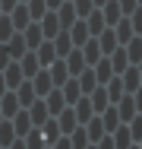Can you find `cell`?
<instances>
[{
    "instance_id": "1",
    "label": "cell",
    "mask_w": 142,
    "mask_h": 149,
    "mask_svg": "<svg viewBox=\"0 0 142 149\" xmlns=\"http://www.w3.org/2000/svg\"><path fill=\"white\" fill-rule=\"evenodd\" d=\"M28 83H32V89H35V95L38 98H44L48 92L54 89V83H51V73H48V67H41L35 76H28Z\"/></svg>"
},
{
    "instance_id": "2",
    "label": "cell",
    "mask_w": 142,
    "mask_h": 149,
    "mask_svg": "<svg viewBox=\"0 0 142 149\" xmlns=\"http://www.w3.org/2000/svg\"><path fill=\"white\" fill-rule=\"evenodd\" d=\"M48 73H51V83H54V86H63V83L70 79V70H66V60L63 57L51 60V63H48Z\"/></svg>"
},
{
    "instance_id": "3",
    "label": "cell",
    "mask_w": 142,
    "mask_h": 149,
    "mask_svg": "<svg viewBox=\"0 0 142 149\" xmlns=\"http://www.w3.org/2000/svg\"><path fill=\"white\" fill-rule=\"evenodd\" d=\"M26 111H28V118H32V127H41L44 120L51 118V111H48V105H44V98H35V102L28 105Z\"/></svg>"
},
{
    "instance_id": "4",
    "label": "cell",
    "mask_w": 142,
    "mask_h": 149,
    "mask_svg": "<svg viewBox=\"0 0 142 149\" xmlns=\"http://www.w3.org/2000/svg\"><path fill=\"white\" fill-rule=\"evenodd\" d=\"M0 73H3V79H6V89H16V86L26 79V76H22V67H19V60H10V63H6Z\"/></svg>"
},
{
    "instance_id": "5",
    "label": "cell",
    "mask_w": 142,
    "mask_h": 149,
    "mask_svg": "<svg viewBox=\"0 0 142 149\" xmlns=\"http://www.w3.org/2000/svg\"><path fill=\"white\" fill-rule=\"evenodd\" d=\"M117 76H120V83H123L126 92H133V89L142 86V76H139V67H136V63H130V67H126L123 73H117Z\"/></svg>"
},
{
    "instance_id": "6",
    "label": "cell",
    "mask_w": 142,
    "mask_h": 149,
    "mask_svg": "<svg viewBox=\"0 0 142 149\" xmlns=\"http://www.w3.org/2000/svg\"><path fill=\"white\" fill-rule=\"evenodd\" d=\"M54 13H57V19H60V29H70V26L79 19V16H76V10H73V0H63Z\"/></svg>"
},
{
    "instance_id": "7",
    "label": "cell",
    "mask_w": 142,
    "mask_h": 149,
    "mask_svg": "<svg viewBox=\"0 0 142 149\" xmlns=\"http://www.w3.org/2000/svg\"><path fill=\"white\" fill-rule=\"evenodd\" d=\"M19 108H22V105H19V98H16L13 89H6L3 95H0V114H3V118H13Z\"/></svg>"
},
{
    "instance_id": "8",
    "label": "cell",
    "mask_w": 142,
    "mask_h": 149,
    "mask_svg": "<svg viewBox=\"0 0 142 149\" xmlns=\"http://www.w3.org/2000/svg\"><path fill=\"white\" fill-rule=\"evenodd\" d=\"M3 45H6V51H10V57H13V60H19V57L28 51V48H26V38H22V32H13Z\"/></svg>"
},
{
    "instance_id": "9",
    "label": "cell",
    "mask_w": 142,
    "mask_h": 149,
    "mask_svg": "<svg viewBox=\"0 0 142 149\" xmlns=\"http://www.w3.org/2000/svg\"><path fill=\"white\" fill-rule=\"evenodd\" d=\"M66 70H70V76H79V73H82L85 67H88V63H85V57H82V51H79V48H73V51H70V54H66Z\"/></svg>"
},
{
    "instance_id": "10",
    "label": "cell",
    "mask_w": 142,
    "mask_h": 149,
    "mask_svg": "<svg viewBox=\"0 0 142 149\" xmlns=\"http://www.w3.org/2000/svg\"><path fill=\"white\" fill-rule=\"evenodd\" d=\"M73 111H76V120H79V124H85V120L95 114V108H92V98H88V95H79V98L73 102Z\"/></svg>"
},
{
    "instance_id": "11",
    "label": "cell",
    "mask_w": 142,
    "mask_h": 149,
    "mask_svg": "<svg viewBox=\"0 0 142 149\" xmlns=\"http://www.w3.org/2000/svg\"><path fill=\"white\" fill-rule=\"evenodd\" d=\"M10 19H13V26H16V32H22L32 22V16H28V6L26 3H16L13 10H10Z\"/></svg>"
},
{
    "instance_id": "12",
    "label": "cell",
    "mask_w": 142,
    "mask_h": 149,
    "mask_svg": "<svg viewBox=\"0 0 142 149\" xmlns=\"http://www.w3.org/2000/svg\"><path fill=\"white\" fill-rule=\"evenodd\" d=\"M38 22H41V32H44V38H54L57 32H60V19H57V13H54V10H48V13L38 19Z\"/></svg>"
},
{
    "instance_id": "13",
    "label": "cell",
    "mask_w": 142,
    "mask_h": 149,
    "mask_svg": "<svg viewBox=\"0 0 142 149\" xmlns=\"http://www.w3.org/2000/svg\"><path fill=\"white\" fill-rule=\"evenodd\" d=\"M98 118H101V124H104V130L111 133V130H117L123 120H120V114H117V105H108L104 111H98Z\"/></svg>"
},
{
    "instance_id": "14",
    "label": "cell",
    "mask_w": 142,
    "mask_h": 149,
    "mask_svg": "<svg viewBox=\"0 0 142 149\" xmlns=\"http://www.w3.org/2000/svg\"><path fill=\"white\" fill-rule=\"evenodd\" d=\"M66 32H70V38H73V45H76V48H79V45H85V41L92 38V35H88V26H85V19H76Z\"/></svg>"
},
{
    "instance_id": "15",
    "label": "cell",
    "mask_w": 142,
    "mask_h": 149,
    "mask_svg": "<svg viewBox=\"0 0 142 149\" xmlns=\"http://www.w3.org/2000/svg\"><path fill=\"white\" fill-rule=\"evenodd\" d=\"M19 67H22V76H35V73H38V70H41V63H38V54H35V51H26V54H22V57H19Z\"/></svg>"
},
{
    "instance_id": "16",
    "label": "cell",
    "mask_w": 142,
    "mask_h": 149,
    "mask_svg": "<svg viewBox=\"0 0 142 149\" xmlns=\"http://www.w3.org/2000/svg\"><path fill=\"white\" fill-rule=\"evenodd\" d=\"M114 35H117V41H120V45H126V41L136 35V32H133V26H130V16H120V19L114 22Z\"/></svg>"
},
{
    "instance_id": "17",
    "label": "cell",
    "mask_w": 142,
    "mask_h": 149,
    "mask_svg": "<svg viewBox=\"0 0 142 149\" xmlns=\"http://www.w3.org/2000/svg\"><path fill=\"white\" fill-rule=\"evenodd\" d=\"M44 105H48V111L51 114H57L60 108H66V98H63V92H60V86H54V89L44 95Z\"/></svg>"
},
{
    "instance_id": "18",
    "label": "cell",
    "mask_w": 142,
    "mask_h": 149,
    "mask_svg": "<svg viewBox=\"0 0 142 149\" xmlns=\"http://www.w3.org/2000/svg\"><path fill=\"white\" fill-rule=\"evenodd\" d=\"M16 98H19V105H22V108H28V105H32V102H35V98H38V95H35V89H32V83H28V79H22V83H19V86H16Z\"/></svg>"
},
{
    "instance_id": "19",
    "label": "cell",
    "mask_w": 142,
    "mask_h": 149,
    "mask_svg": "<svg viewBox=\"0 0 142 149\" xmlns=\"http://www.w3.org/2000/svg\"><path fill=\"white\" fill-rule=\"evenodd\" d=\"M35 54H38V63H41V67H48V63H51V60L57 57V51H54V41H51V38H44V41H41V45L35 48Z\"/></svg>"
},
{
    "instance_id": "20",
    "label": "cell",
    "mask_w": 142,
    "mask_h": 149,
    "mask_svg": "<svg viewBox=\"0 0 142 149\" xmlns=\"http://www.w3.org/2000/svg\"><path fill=\"white\" fill-rule=\"evenodd\" d=\"M85 26H88V35H98V32L104 29V13H101V6H95V10L85 16Z\"/></svg>"
},
{
    "instance_id": "21",
    "label": "cell",
    "mask_w": 142,
    "mask_h": 149,
    "mask_svg": "<svg viewBox=\"0 0 142 149\" xmlns=\"http://www.w3.org/2000/svg\"><path fill=\"white\" fill-rule=\"evenodd\" d=\"M88 98H92V108H95V114H98V111H104V108L111 105V98H108L104 86H95V89L88 92Z\"/></svg>"
},
{
    "instance_id": "22",
    "label": "cell",
    "mask_w": 142,
    "mask_h": 149,
    "mask_svg": "<svg viewBox=\"0 0 142 149\" xmlns=\"http://www.w3.org/2000/svg\"><path fill=\"white\" fill-rule=\"evenodd\" d=\"M101 13H104V26H114V22L123 16V13H120V3H117V0H104V3H101Z\"/></svg>"
},
{
    "instance_id": "23",
    "label": "cell",
    "mask_w": 142,
    "mask_h": 149,
    "mask_svg": "<svg viewBox=\"0 0 142 149\" xmlns=\"http://www.w3.org/2000/svg\"><path fill=\"white\" fill-rule=\"evenodd\" d=\"M76 83H79V89H82V95H88V92H92L95 86H98V79H95V70H92V67H85L82 73L76 76Z\"/></svg>"
},
{
    "instance_id": "24",
    "label": "cell",
    "mask_w": 142,
    "mask_h": 149,
    "mask_svg": "<svg viewBox=\"0 0 142 149\" xmlns=\"http://www.w3.org/2000/svg\"><path fill=\"white\" fill-rule=\"evenodd\" d=\"M111 136H114V146H117V149L133 146V136H130V127H126V124H120L117 130H111Z\"/></svg>"
},
{
    "instance_id": "25",
    "label": "cell",
    "mask_w": 142,
    "mask_h": 149,
    "mask_svg": "<svg viewBox=\"0 0 142 149\" xmlns=\"http://www.w3.org/2000/svg\"><path fill=\"white\" fill-rule=\"evenodd\" d=\"M60 92H63V98H66V105H73L79 95H82V89H79V83H76V76H70L63 86H60Z\"/></svg>"
},
{
    "instance_id": "26",
    "label": "cell",
    "mask_w": 142,
    "mask_h": 149,
    "mask_svg": "<svg viewBox=\"0 0 142 149\" xmlns=\"http://www.w3.org/2000/svg\"><path fill=\"white\" fill-rule=\"evenodd\" d=\"M123 48H126V57H130V63H139V60H142V38H139V35H133V38L123 45Z\"/></svg>"
},
{
    "instance_id": "27",
    "label": "cell",
    "mask_w": 142,
    "mask_h": 149,
    "mask_svg": "<svg viewBox=\"0 0 142 149\" xmlns=\"http://www.w3.org/2000/svg\"><path fill=\"white\" fill-rule=\"evenodd\" d=\"M16 140V130H13V120L10 118H3L0 120V146H10Z\"/></svg>"
},
{
    "instance_id": "28",
    "label": "cell",
    "mask_w": 142,
    "mask_h": 149,
    "mask_svg": "<svg viewBox=\"0 0 142 149\" xmlns=\"http://www.w3.org/2000/svg\"><path fill=\"white\" fill-rule=\"evenodd\" d=\"M26 6H28V16H32V19H41V16L48 13V3H44V0H26Z\"/></svg>"
},
{
    "instance_id": "29",
    "label": "cell",
    "mask_w": 142,
    "mask_h": 149,
    "mask_svg": "<svg viewBox=\"0 0 142 149\" xmlns=\"http://www.w3.org/2000/svg\"><path fill=\"white\" fill-rule=\"evenodd\" d=\"M16 32V26H13V19H10V13H0V41H6L10 35Z\"/></svg>"
},
{
    "instance_id": "30",
    "label": "cell",
    "mask_w": 142,
    "mask_h": 149,
    "mask_svg": "<svg viewBox=\"0 0 142 149\" xmlns=\"http://www.w3.org/2000/svg\"><path fill=\"white\" fill-rule=\"evenodd\" d=\"M73 10H76V16H79V19H85V16L95 10V0H73Z\"/></svg>"
},
{
    "instance_id": "31",
    "label": "cell",
    "mask_w": 142,
    "mask_h": 149,
    "mask_svg": "<svg viewBox=\"0 0 142 149\" xmlns=\"http://www.w3.org/2000/svg\"><path fill=\"white\" fill-rule=\"evenodd\" d=\"M130 26H133V32H136V35H142V3L130 13Z\"/></svg>"
},
{
    "instance_id": "32",
    "label": "cell",
    "mask_w": 142,
    "mask_h": 149,
    "mask_svg": "<svg viewBox=\"0 0 142 149\" xmlns=\"http://www.w3.org/2000/svg\"><path fill=\"white\" fill-rule=\"evenodd\" d=\"M95 149H117V146H114V136H111V133H104L101 140H95Z\"/></svg>"
},
{
    "instance_id": "33",
    "label": "cell",
    "mask_w": 142,
    "mask_h": 149,
    "mask_svg": "<svg viewBox=\"0 0 142 149\" xmlns=\"http://www.w3.org/2000/svg\"><path fill=\"white\" fill-rule=\"evenodd\" d=\"M117 3H120V13H123V16H130V13L139 6V0H117Z\"/></svg>"
},
{
    "instance_id": "34",
    "label": "cell",
    "mask_w": 142,
    "mask_h": 149,
    "mask_svg": "<svg viewBox=\"0 0 142 149\" xmlns=\"http://www.w3.org/2000/svg\"><path fill=\"white\" fill-rule=\"evenodd\" d=\"M16 3H19V0H0V10H3V13H10Z\"/></svg>"
},
{
    "instance_id": "35",
    "label": "cell",
    "mask_w": 142,
    "mask_h": 149,
    "mask_svg": "<svg viewBox=\"0 0 142 149\" xmlns=\"http://www.w3.org/2000/svg\"><path fill=\"white\" fill-rule=\"evenodd\" d=\"M44 3H48V10H57V6L63 3V0H44Z\"/></svg>"
},
{
    "instance_id": "36",
    "label": "cell",
    "mask_w": 142,
    "mask_h": 149,
    "mask_svg": "<svg viewBox=\"0 0 142 149\" xmlns=\"http://www.w3.org/2000/svg\"><path fill=\"white\" fill-rule=\"evenodd\" d=\"M101 3H104V0H95V6H101Z\"/></svg>"
},
{
    "instance_id": "37",
    "label": "cell",
    "mask_w": 142,
    "mask_h": 149,
    "mask_svg": "<svg viewBox=\"0 0 142 149\" xmlns=\"http://www.w3.org/2000/svg\"><path fill=\"white\" fill-rule=\"evenodd\" d=\"M85 149H95V143H88V146H85Z\"/></svg>"
},
{
    "instance_id": "38",
    "label": "cell",
    "mask_w": 142,
    "mask_h": 149,
    "mask_svg": "<svg viewBox=\"0 0 142 149\" xmlns=\"http://www.w3.org/2000/svg\"><path fill=\"white\" fill-rule=\"evenodd\" d=\"M139 149H142V140H139Z\"/></svg>"
},
{
    "instance_id": "39",
    "label": "cell",
    "mask_w": 142,
    "mask_h": 149,
    "mask_svg": "<svg viewBox=\"0 0 142 149\" xmlns=\"http://www.w3.org/2000/svg\"><path fill=\"white\" fill-rule=\"evenodd\" d=\"M19 3H26V0H19Z\"/></svg>"
},
{
    "instance_id": "40",
    "label": "cell",
    "mask_w": 142,
    "mask_h": 149,
    "mask_svg": "<svg viewBox=\"0 0 142 149\" xmlns=\"http://www.w3.org/2000/svg\"><path fill=\"white\" fill-rule=\"evenodd\" d=\"M0 120H3V114H0Z\"/></svg>"
},
{
    "instance_id": "41",
    "label": "cell",
    "mask_w": 142,
    "mask_h": 149,
    "mask_svg": "<svg viewBox=\"0 0 142 149\" xmlns=\"http://www.w3.org/2000/svg\"><path fill=\"white\" fill-rule=\"evenodd\" d=\"M0 149H3V146H0Z\"/></svg>"
}]
</instances>
